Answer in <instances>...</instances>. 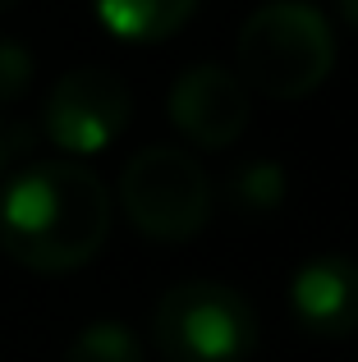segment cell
<instances>
[{"label": "cell", "instance_id": "6da1fadb", "mask_svg": "<svg viewBox=\"0 0 358 362\" xmlns=\"http://www.w3.org/2000/svg\"><path fill=\"white\" fill-rule=\"evenodd\" d=\"M106 234L110 193L79 160H42L0 193V247L28 271H79L101 252Z\"/></svg>", "mask_w": 358, "mask_h": 362}, {"label": "cell", "instance_id": "7a4b0ae2", "mask_svg": "<svg viewBox=\"0 0 358 362\" xmlns=\"http://www.w3.org/2000/svg\"><path fill=\"white\" fill-rule=\"evenodd\" d=\"M239 83L271 101H299L335 69V33L308 0H271L239 28Z\"/></svg>", "mask_w": 358, "mask_h": 362}, {"label": "cell", "instance_id": "3957f363", "mask_svg": "<svg viewBox=\"0 0 358 362\" xmlns=\"http://www.w3.org/2000/svg\"><path fill=\"white\" fill-rule=\"evenodd\" d=\"M258 312L221 280H184L152 312V344L166 362H243L258 349Z\"/></svg>", "mask_w": 358, "mask_h": 362}, {"label": "cell", "instance_id": "277c9868", "mask_svg": "<svg viewBox=\"0 0 358 362\" xmlns=\"http://www.w3.org/2000/svg\"><path fill=\"white\" fill-rule=\"evenodd\" d=\"M212 175L184 147H143L120 175V206L138 234L184 243L212 221Z\"/></svg>", "mask_w": 358, "mask_h": 362}, {"label": "cell", "instance_id": "5b68a950", "mask_svg": "<svg viewBox=\"0 0 358 362\" xmlns=\"http://www.w3.org/2000/svg\"><path fill=\"white\" fill-rule=\"evenodd\" d=\"M129 115H134V97L125 78L115 69L88 64V69H69L46 92L42 129L60 151L92 156V151H106L129 129Z\"/></svg>", "mask_w": 358, "mask_h": 362}, {"label": "cell", "instance_id": "8992f818", "mask_svg": "<svg viewBox=\"0 0 358 362\" xmlns=\"http://www.w3.org/2000/svg\"><path fill=\"white\" fill-rule=\"evenodd\" d=\"M171 124L184 133L193 147L221 151L230 142H239V133L248 129V88L239 83V74L221 69V64H193L175 78L171 97H166Z\"/></svg>", "mask_w": 358, "mask_h": 362}, {"label": "cell", "instance_id": "52a82bcc", "mask_svg": "<svg viewBox=\"0 0 358 362\" xmlns=\"http://www.w3.org/2000/svg\"><path fill=\"white\" fill-rule=\"evenodd\" d=\"M289 312L317 339H345L358 330V262L340 252L308 257L289 280Z\"/></svg>", "mask_w": 358, "mask_h": 362}, {"label": "cell", "instance_id": "ba28073f", "mask_svg": "<svg viewBox=\"0 0 358 362\" xmlns=\"http://www.w3.org/2000/svg\"><path fill=\"white\" fill-rule=\"evenodd\" d=\"M197 0H97V18L125 42H161L193 18Z\"/></svg>", "mask_w": 358, "mask_h": 362}, {"label": "cell", "instance_id": "9c48e42d", "mask_svg": "<svg viewBox=\"0 0 358 362\" xmlns=\"http://www.w3.org/2000/svg\"><path fill=\"white\" fill-rule=\"evenodd\" d=\"M285 170L276 160H243L230 179H225V202L239 216H267L285 202Z\"/></svg>", "mask_w": 358, "mask_h": 362}, {"label": "cell", "instance_id": "30bf717a", "mask_svg": "<svg viewBox=\"0 0 358 362\" xmlns=\"http://www.w3.org/2000/svg\"><path fill=\"white\" fill-rule=\"evenodd\" d=\"M64 362H143V344L120 321H92L64 349Z\"/></svg>", "mask_w": 358, "mask_h": 362}, {"label": "cell", "instance_id": "8fae6325", "mask_svg": "<svg viewBox=\"0 0 358 362\" xmlns=\"http://www.w3.org/2000/svg\"><path fill=\"white\" fill-rule=\"evenodd\" d=\"M33 83V55L28 46H18L14 37H0V106L18 101Z\"/></svg>", "mask_w": 358, "mask_h": 362}, {"label": "cell", "instance_id": "7c38bea8", "mask_svg": "<svg viewBox=\"0 0 358 362\" xmlns=\"http://www.w3.org/2000/svg\"><path fill=\"white\" fill-rule=\"evenodd\" d=\"M340 18L358 33V0H340Z\"/></svg>", "mask_w": 358, "mask_h": 362}, {"label": "cell", "instance_id": "4fadbf2b", "mask_svg": "<svg viewBox=\"0 0 358 362\" xmlns=\"http://www.w3.org/2000/svg\"><path fill=\"white\" fill-rule=\"evenodd\" d=\"M5 165H9V142H5V133H0V175H5Z\"/></svg>", "mask_w": 358, "mask_h": 362}, {"label": "cell", "instance_id": "5bb4252c", "mask_svg": "<svg viewBox=\"0 0 358 362\" xmlns=\"http://www.w3.org/2000/svg\"><path fill=\"white\" fill-rule=\"evenodd\" d=\"M18 5V0H0V14H5V9H14Z\"/></svg>", "mask_w": 358, "mask_h": 362}]
</instances>
